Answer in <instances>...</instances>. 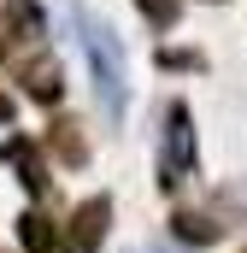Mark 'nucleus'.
Here are the masks:
<instances>
[{
	"label": "nucleus",
	"instance_id": "obj_1",
	"mask_svg": "<svg viewBox=\"0 0 247 253\" xmlns=\"http://www.w3.org/2000/svg\"><path fill=\"white\" fill-rule=\"evenodd\" d=\"M77 42H82V53H88V83H94L100 112L118 118L124 112V47H118V36H112V24L77 6Z\"/></svg>",
	"mask_w": 247,
	"mask_h": 253
},
{
	"label": "nucleus",
	"instance_id": "obj_2",
	"mask_svg": "<svg viewBox=\"0 0 247 253\" xmlns=\"http://www.w3.org/2000/svg\"><path fill=\"white\" fill-rule=\"evenodd\" d=\"M194 177V118L188 106H171L165 112V141H159V183L177 194Z\"/></svg>",
	"mask_w": 247,
	"mask_h": 253
},
{
	"label": "nucleus",
	"instance_id": "obj_3",
	"mask_svg": "<svg viewBox=\"0 0 247 253\" xmlns=\"http://www.w3.org/2000/svg\"><path fill=\"white\" fill-rule=\"evenodd\" d=\"M106 224H112V200L106 194H88L77 212H71V230H65V242L77 253H94L100 242H106Z\"/></svg>",
	"mask_w": 247,
	"mask_h": 253
},
{
	"label": "nucleus",
	"instance_id": "obj_4",
	"mask_svg": "<svg viewBox=\"0 0 247 253\" xmlns=\"http://www.w3.org/2000/svg\"><path fill=\"white\" fill-rule=\"evenodd\" d=\"M24 94H30V100H41V106H53V100L65 94L59 65H53V59H30V65H24Z\"/></svg>",
	"mask_w": 247,
	"mask_h": 253
},
{
	"label": "nucleus",
	"instance_id": "obj_5",
	"mask_svg": "<svg viewBox=\"0 0 247 253\" xmlns=\"http://www.w3.org/2000/svg\"><path fill=\"white\" fill-rule=\"evenodd\" d=\"M0 18H6V36H12V42H36V36H41V6H36V0H6Z\"/></svg>",
	"mask_w": 247,
	"mask_h": 253
},
{
	"label": "nucleus",
	"instance_id": "obj_6",
	"mask_svg": "<svg viewBox=\"0 0 247 253\" xmlns=\"http://www.w3.org/2000/svg\"><path fill=\"white\" fill-rule=\"evenodd\" d=\"M171 236H177V242H194V248H206V242L224 236V224H212L206 212H177V218H171Z\"/></svg>",
	"mask_w": 247,
	"mask_h": 253
},
{
	"label": "nucleus",
	"instance_id": "obj_7",
	"mask_svg": "<svg viewBox=\"0 0 247 253\" xmlns=\"http://www.w3.org/2000/svg\"><path fill=\"white\" fill-rule=\"evenodd\" d=\"M18 242H24L30 253H47L53 242H59V230H53L47 212H24V218H18Z\"/></svg>",
	"mask_w": 247,
	"mask_h": 253
},
{
	"label": "nucleus",
	"instance_id": "obj_8",
	"mask_svg": "<svg viewBox=\"0 0 247 253\" xmlns=\"http://www.w3.org/2000/svg\"><path fill=\"white\" fill-rule=\"evenodd\" d=\"M53 153H59L65 165H82V159H88V141H82V129L71 124V118L53 124Z\"/></svg>",
	"mask_w": 247,
	"mask_h": 253
},
{
	"label": "nucleus",
	"instance_id": "obj_9",
	"mask_svg": "<svg viewBox=\"0 0 247 253\" xmlns=\"http://www.w3.org/2000/svg\"><path fill=\"white\" fill-rule=\"evenodd\" d=\"M6 159H18V171H24L18 183H24L30 194H41V189H47V177H41V159H36V147H30V141H12V147H6Z\"/></svg>",
	"mask_w": 247,
	"mask_h": 253
},
{
	"label": "nucleus",
	"instance_id": "obj_10",
	"mask_svg": "<svg viewBox=\"0 0 247 253\" xmlns=\"http://www.w3.org/2000/svg\"><path fill=\"white\" fill-rule=\"evenodd\" d=\"M141 12H147V24H171L177 18V0H135Z\"/></svg>",
	"mask_w": 247,
	"mask_h": 253
},
{
	"label": "nucleus",
	"instance_id": "obj_11",
	"mask_svg": "<svg viewBox=\"0 0 247 253\" xmlns=\"http://www.w3.org/2000/svg\"><path fill=\"white\" fill-rule=\"evenodd\" d=\"M12 124V100H6V94H0V129Z\"/></svg>",
	"mask_w": 247,
	"mask_h": 253
},
{
	"label": "nucleus",
	"instance_id": "obj_12",
	"mask_svg": "<svg viewBox=\"0 0 247 253\" xmlns=\"http://www.w3.org/2000/svg\"><path fill=\"white\" fill-rule=\"evenodd\" d=\"M242 253H247V248H242Z\"/></svg>",
	"mask_w": 247,
	"mask_h": 253
}]
</instances>
